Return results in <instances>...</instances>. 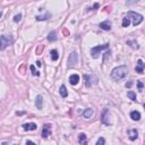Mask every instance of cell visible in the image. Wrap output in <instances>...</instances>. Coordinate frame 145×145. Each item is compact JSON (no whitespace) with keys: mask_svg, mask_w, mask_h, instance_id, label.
Masks as SVG:
<instances>
[{"mask_svg":"<svg viewBox=\"0 0 145 145\" xmlns=\"http://www.w3.org/2000/svg\"><path fill=\"white\" fill-rule=\"evenodd\" d=\"M128 74V68L126 66H118L113 68L111 72V78L113 81H120L124 79Z\"/></svg>","mask_w":145,"mask_h":145,"instance_id":"6da1fadb","label":"cell"},{"mask_svg":"<svg viewBox=\"0 0 145 145\" xmlns=\"http://www.w3.org/2000/svg\"><path fill=\"white\" fill-rule=\"evenodd\" d=\"M109 48V43H106V44H102V45H96V46H93L91 49V56L92 58L94 59H98L99 58V54L102 50H106Z\"/></svg>","mask_w":145,"mask_h":145,"instance_id":"7a4b0ae2","label":"cell"},{"mask_svg":"<svg viewBox=\"0 0 145 145\" xmlns=\"http://www.w3.org/2000/svg\"><path fill=\"white\" fill-rule=\"evenodd\" d=\"M0 49L1 50H5L6 49V46L7 45H9V44H11V43L14 42V39H13V36L9 35V36H7V35H1L0 36Z\"/></svg>","mask_w":145,"mask_h":145,"instance_id":"3957f363","label":"cell"},{"mask_svg":"<svg viewBox=\"0 0 145 145\" xmlns=\"http://www.w3.org/2000/svg\"><path fill=\"white\" fill-rule=\"evenodd\" d=\"M127 16H128L129 18L133 17V25H134V26L138 25V24H141L143 22V16L141 14L134 13V11H129V13L127 14Z\"/></svg>","mask_w":145,"mask_h":145,"instance_id":"277c9868","label":"cell"},{"mask_svg":"<svg viewBox=\"0 0 145 145\" xmlns=\"http://www.w3.org/2000/svg\"><path fill=\"white\" fill-rule=\"evenodd\" d=\"M77 61H78V56H77V53L76 52H72L68 57V67H72V66H76L77 65Z\"/></svg>","mask_w":145,"mask_h":145,"instance_id":"5b68a950","label":"cell"},{"mask_svg":"<svg viewBox=\"0 0 145 145\" xmlns=\"http://www.w3.org/2000/svg\"><path fill=\"white\" fill-rule=\"evenodd\" d=\"M50 134H51V124H44L42 128V137L46 138L50 136Z\"/></svg>","mask_w":145,"mask_h":145,"instance_id":"8992f818","label":"cell"},{"mask_svg":"<svg viewBox=\"0 0 145 145\" xmlns=\"http://www.w3.org/2000/svg\"><path fill=\"white\" fill-rule=\"evenodd\" d=\"M127 134H128L130 141H135V139L138 137V132H137V129H135V128L128 129V130H127Z\"/></svg>","mask_w":145,"mask_h":145,"instance_id":"52a82bcc","label":"cell"},{"mask_svg":"<svg viewBox=\"0 0 145 145\" xmlns=\"http://www.w3.org/2000/svg\"><path fill=\"white\" fill-rule=\"evenodd\" d=\"M101 120L104 125H109L110 121H109V110L108 109H103L102 111V116H101Z\"/></svg>","mask_w":145,"mask_h":145,"instance_id":"ba28073f","label":"cell"},{"mask_svg":"<svg viewBox=\"0 0 145 145\" xmlns=\"http://www.w3.org/2000/svg\"><path fill=\"white\" fill-rule=\"evenodd\" d=\"M144 68H145V63H143L142 59H138V60H137V65H136V67H135L136 72L142 74V72H144Z\"/></svg>","mask_w":145,"mask_h":145,"instance_id":"9c48e42d","label":"cell"},{"mask_svg":"<svg viewBox=\"0 0 145 145\" xmlns=\"http://www.w3.org/2000/svg\"><path fill=\"white\" fill-rule=\"evenodd\" d=\"M36 128H37V126H36V124H34V122H28V124H24L23 125V129L24 130H36Z\"/></svg>","mask_w":145,"mask_h":145,"instance_id":"30bf717a","label":"cell"},{"mask_svg":"<svg viewBox=\"0 0 145 145\" xmlns=\"http://www.w3.org/2000/svg\"><path fill=\"white\" fill-rule=\"evenodd\" d=\"M100 28H102L103 31H110L111 30V23L109 20H104L102 23H100Z\"/></svg>","mask_w":145,"mask_h":145,"instance_id":"8fae6325","label":"cell"},{"mask_svg":"<svg viewBox=\"0 0 145 145\" xmlns=\"http://www.w3.org/2000/svg\"><path fill=\"white\" fill-rule=\"evenodd\" d=\"M78 82H79V76L77 75V74H72V75H70L69 83L72 84V85H77Z\"/></svg>","mask_w":145,"mask_h":145,"instance_id":"7c38bea8","label":"cell"},{"mask_svg":"<svg viewBox=\"0 0 145 145\" xmlns=\"http://www.w3.org/2000/svg\"><path fill=\"white\" fill-rule=\"evenodd\" d=\"M78 142L81 145H87V137L84 133H81L78 135Z\"/></svg>","mask_w":145,"mask_h":145,"instance_id":"4fadbf2b","label":"cell"},{"mask_svg":"<svg viewBox=\"0 0 145 145\" xmlns=\"http://www.w3.org/2000/svg\"><path fill=\"white\" fill-rule=\"evenodd\" d=\"M35 104H36V108L41 110L43 108V96L42 95H37L36 96V101H35Z\"/></svg>","mask_w":145,"mask_h":145,"instance_id":"5bb4252c","label":"cell"},{"mask_svg":"<svg viewBox=\"0 0 145 145\" xmlns=\"http://www.w3.org/2000/svg\"><path fill=\"white\" fill-rule=\"evenodd\" d=\"M93 113H94L93 109L87 108V109H85V110H84V112H83V116H84V118L89 119V118H91V117L93 116Z\"/></svg>","mask_w":145,"mask_h":145,"instance_id":"9a60e30c","label":"cell"},{"mask_svg":"<svg viewBox=\"0 0 145 145\" xmlns=\"http://www.w3.org/2000/svg\"><path fill=\"white\" fill-rule=\"evenodd\" d=\"M130 118L133 119V120H135V121H138L139 119H141V113H139L138 111H132L130 112Z\"/></svg>","mask_w":145,"mask_h":145,"instance_id":"2e32d148","label":"cell"},{"mask_svg":"<svg viewBox=\"0 0 145 145\" xmlns=\"http://www.w3.org/2000/svg\"><path fill=\"white\" fill-rule=\"evenodd\" d=\"M46 39H48L49 42H53V41H56V40H57V33L54 32V31H51V32L48 34V37H46Z\"/></svg>","mask_w":145,"mask_h":145,"instance_id":"e0dca14e","label":"cell"},{"mask_svg":"<svg viewBox=\"0 0 145 145\" xmlns=\"http://www.w3.org/2000/svg\"><path fill=\"white\" fill-rule=\"evenodd\" d=\"M59 92H60V95L63 96V98H67L68 96V92H67V89L65 85H61L59 89Z\"/></svg>","mask_w":145,"mask_h":145,"instance_id":"ac0fdd59","label":"cell"},{"mask_svg":"<svg viewBox=\"0 0 145 145\" xmlns=\"http://www.w3.org/2000/svg\"><path fill=\"white\" fill-rule=\"evenodd\" d=\"M50 54H51V59H52L53 61H57V60L59 59V54H58V51H57V50H51Z\"/></svg>","mask_w":145,"mask_h":145,"instance_id":"d6986e66","label":"cell"},{"mask_svg":"<svg viewBox=\"0 0 145 145\" xmlns=\"http://www.w3.org/2000/svg\"><path fill=\"white\" fill-rule=\"evenodd\" d=\"M130 25V18L128 16H126L122 18V27H128Z\"/></svg>","mask_w":145,"mask_h":145,"instance_id":"ffe728a7","label":"cell"},{"mask_svg":"<svg viewBox=\"0 0 145 145\" xmlns=\"http://www.w3.org/2000/svg\"><path fill=\"white\" fill-rule=\"evenodd\" d=\"M50 17H51V15L48 13L45 15H42V16H36V20H46V19H49Z\"/></svg>","mask_w":145,"mask_h":145,"instance_id":"44dd1931","label":"cell"},{"mask_svg":"<svg viewBox=\"0 0 145 145\" xmlns=\"http://www.w3.org/2000/svg\"><path fill=\"white\" fill-rule=\"evenodd\" d=\"M127 96H128L132 101H136V93L135 92H133V91H128V92H127Z\"/></svg>","mask_w":145,"mask_h":145,"instance_id":"7402d4cb","label":"cell"},{"mask_svg":"<svg viewBox=\"0 0 145 145\" xmlns=\"http://www.w3.org/2000/svg\"><path fill=\"white\" fill-rule=\"evenodd\" d=\"M127 44L132 46L133 49H138L139 48L138 44H137V42H135V41H127Z\"/></svg>","mask_w":145,"mask_h":145,"instance_id":"603a6c76","label":"cell"},{"mask_svg":"<svg viewBox=\"0 0 145 145\" xmlns=\"http://www.w3.org/2000/svg\"><path fill=\"white\" fill-rule=\"evenodd\" d=\"M43 49H44V46H43L42 44L37 45V48H36V50H35L36 54H41V53H42V51H43Z\"/></svg>","mask_w":145,"mask_h":145,"instance_id":"cb8c5ba5","label":"cell"},{"mask_svg":"<svg viewBox=\"0 0 145 145\" xmlns=\"http://www.w3.org/2000/svg\"><path fill=\"white\" fill-rule=\"evenodd\" d=\"M30 68H31V72H32V75H33V76H40V72H36V70H35V67H34L33 65H32Z\"/></svg>","mask_w":145,"mask_h":145,"instance_id":"d4e9b609","label":"cell"},{"mask_svg":"<svg viewBox=\"0 0 145 145\" xmlns=\"http://www.w3.org/2000/svg\"><path fill=\"white\" fill-rule=\"evenodd\" d=\"M20 19H22V14H18V15H16V16L14 17V22H15V23L20 22Z\"/></svg>","mask_w":145,"mask_h":145,"instance_id":"484cf974","label":"cell"},{"mask_svg":"<svg viewBox=\"0 0 145 145\" xmlns=\"http://www.w3.org/2000/svg\"><path fill=\"white\" fill-rule=\"evenodd\" d=\"M96 145H104V138L103 137H100L96 142Z\"/></svg>","mask_w":145,"mask_h":145,"instance_id":"4316f807","label":"cell"},{"mask_svg":"<svg viewBox=\"0 0 145 145\" xmlns=\"http://www.w3.org/2000/svg\"><path fill=\"white\" fill-rule=\"evenodd\" d=\"M25 67H26V65H25V63H22V66L18 68V70H19L22 74H24V72H25Z\"/></svg>","mask_w":145,"mask_h":145,"instance_id":"83f0119b","label":"cell"},{"mask_svg":"<svg viewBox=\"0 0 145 145\" xmlns=\"http://www.w3.org/2000/svg\"><path fill=\"white\" fill-rule=\"evenodd\" d=\"M63 34L65 36H68V35H69V31L67 30L66 27H63Z\"/></svg>","mask_w":145,"mask_h":145,"instance_id":"f1b7e54d","label":"cell"},{"mask_svg":"<svg viewBox=\"0 0 145 145\" xmlns=\"http://www.w3.org/2000/svg\"><path fill=\"white\" fill-rule=\"evenodd\" d=\"M137 86H138V91H142L144 85H143V83L141 82V81H138V82H137Z\"/></svg>","mask_w":145,"mask_h":145,"instance_id":"f546056e","label":"cell"},{"mask_svg":"<svg viewBox=\"0 0 145 145\" xmlns=\"http://www.w3.org/2000/svg\"><path fill=\"white\" fill-rule=\"evenodd\" d=\"M133 84H134V83H133V81H128V83H126L125 86L129 89V87H132V86H133Z\"/></svg>","mask_w":145,"mask_h":145,"instance_id":"4dcf8cb0","label":"cell"},{"mask_svg":"<svg viewBox=\"0 0 145 145\" xmlns=\"http://www.w3.org/2000/svg\"><path fill=\"white\" fill-rule=\"evenodd\" d=\"M26 145H36V144H35L34 142H32V141H27V142H26Z\"/></svg>","mask_w":145,"mask_h":145,"instance_id":"1f68e13d","label":"cell"},{"mask_svg":"<svg viewBox=\"0 0 145 145\" xmlns=\"http://www.w3.org/2000/svg\"><path fill=\"white\" fill-rule=\"evenodd\" d=\"M96 8H99V3H98V2L94 3V6H93V10H95Z\"/></svg>","mask_w":145,"mask_h":145,"instance_id":"d6a6232c","label":"cell"},{"mask_svg":"<svg viewBox=\"0 0 145 145\" xmlns=\"http://www.w3.org/2000/svg\"><path fill=\"white\" fill-rule=\"evenodd\" d=\"M36 66H37V67H41V66H42V63H41L40 60H39V61H36Z\"/></svg>","mask_w":145,"mask_h":145,"instance_id":"836d02e7","label":"cell"},{"mask_svg":"<svg viewBox=\"0 0 145 145\" xmlns=\"http://www.w3.org/2000/svg\"><path fill=\"white\" fill-rule=\"evenodd\" d=\"M17 115H18V116H22V115H24V112H17Z\"/></svg>","mask_w":145,"mask_h":145,"instance_id":"e575fe53","label":"cell"},{"mask_svg":"<svg viewBox=\"0 0 145 145\" xmlns=\"http://www.w3.org/2000/svg\"><path fill=\"white\" fill-rule=\"evenodd\" d=\"M144 108H145V104H144Z\"/></svg>","mask_w":145,"mask_h":145,"instance_id":"d590c367","label":"cell"}]
</instances>
